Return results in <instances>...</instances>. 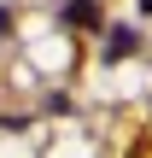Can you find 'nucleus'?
Masks as SVG:
<instances>
[{
    "label": "nucleus",
    "instance_id": "7ed1b4c3",
    "mask_svg": "<svg viewBox=\"0 0 152 158\" xmlns=\"http://www.w3.org/2000/svg\"><path fill=\"white\" fill-rule=\"evenodd\" d=\"M141 6H152V0H141Z\"/></svg>",
    "mask_w": 152,
    "mask_h": 158
},
{
    "label": "nucleus",
    "instance_id": "f257e3e1",
    "mask_svg": "<svg viewBox=\"0 0 152 158\" xmlns=\"http://www.w3.org/2000/svg\"><path fill=\"white\" fill-rule=\"evenodd\" d=\"M64 23H70V29H94V23H100V6H94V0H64Z\"/></svg>",
    "mask_w": 152,
    "mask_h": 158
},
{
    "label": "nucleus",
    "instance_id": "f03ea898",
    "mask_svg": "<svg viewBox=\"0 0 152 158\" xmlns=\"http://www.w3.org/2000/svg\"><path fill=\"white\" fill-rule=\"evenodd\" d=\"M135 47H141V35H135V29H123V23L105 35V59H129Z\"/></svg>",
    "mask_w": 152,
    "mask_h": 158
}]
</instances>
